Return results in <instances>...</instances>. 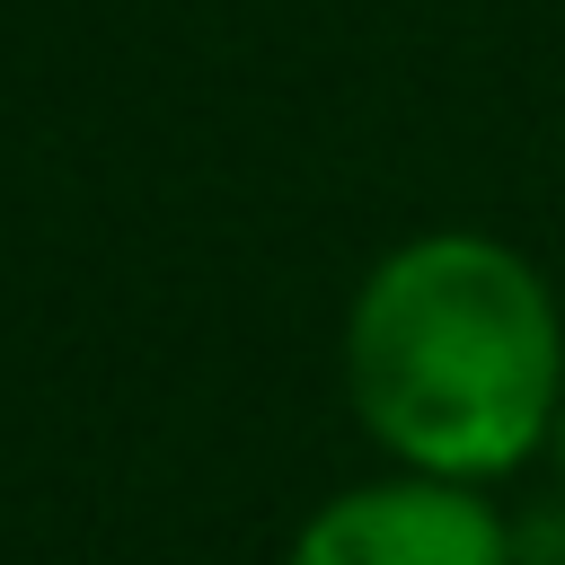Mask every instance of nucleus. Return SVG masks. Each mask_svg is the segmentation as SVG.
<instances>
[{
    "label": "nucleus",
    "instance_id": "nucleus-1",
    "mask_svg": "<svg viewBox=\"0 0 565 565\" xmlns=\"http://www.w3.org/2000/svg\"><path fill=\"white\" fill-rule=\"evenodd\" d=\"M344 397L397 468L494 486L556 433L565 309L494 230L397 238L344 309Z\"/></svg>",
    "mask_w": 565,
    "mask_h": 565
},
{
    "label": "nucleus",
    "instance_id": "nucleus-2",
    "mask_svg": "<svg viewBox=\"0 0 565 565\" xmlns=\"http://www.w3.org/2000/svg\"><path fill=\"white\" fill-rule=\"evenodd\" d=\"M282 565H512V530L486 503V486L397 468L327 494L291 530Z\"/></svg>",
    "mask_w": 565,
    "mask_h": 565
},
{
    "label": "nucleus",
    "instance_id": "nucleus-3",
    "mask_svg": "<svg viewBox=\"0 0 565 565\" xmlns=\"http://www.w3.org/2000/svg\"><path fill=\"white\" fill-rule=\"evenodd\" d=\"M547 450H556V477H565V406H556V433H547Z\"/></svg>",
    "mask_w": 565,
    "mask_h": 565
}]
</instances>
